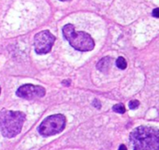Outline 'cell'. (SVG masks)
<instances>
[{
	"instance_id": "cell-1",
	"label": "cell",
	"mask_w": 159,
	"mask_h": 150,
	"mask_svg": "<svg viewBox=\"0 0 159 150\" xmlns=\"http://www.w3.org/2000/svg\"><path fill=\"white\" fill-rule=\"evenodd\" d=\"M133 150H159V129L138 127L130 134Z\"/></svg>"
},
{
	"instance_id": "cell-2",
	"label": "cell",
	"mask_w": 159,
	"mask_h": 150,
	"mask_svg": "<svg viewBox=\"0 0 159 150\" xmlns=\"http://www.w3.org/2000/svg\"><path fill=\"white\" fill-rule=\"evenodd\" d=\"M25 120V115L22 112H0V132L7 138L18 135Z\"/></svg>"
},
{
	"instance_id": "cell-3",
	"label": "cell",
	"mask_w": 159,
	"mask_h": 150,
	"mask_svg": "<svg viewBox=\"0 0 159 150\" xmlns=\"http://www.w3.org/2000/svg\"><path fill=\"white\" fill-rule=\"evenodd\" d=\"M63 35L69 44L78 51L88 52L92 51L95 47V41L88 33L84 31H76L75 26L71 24L64 26Z\"/></svg>"
},
{
	"instance_id": "cell-4",
	"label": "cell",
	"mask_w": 159,
	"mask_h": 150,
	"mask_svg": "<svg viewBox=\"0 0 159 150\" xmlns=\"http://www.w3.org/2000/svg\"><path fill=\"white\" fill-rule=\"evenodd\" d=\"M65 127L66 117L63 115H53L43 120L39 128V131L42 136H52L63 131Z\"/></svg>"
},
{
	"instance_id": "cell-5",
	"label": "cell",
	"mask_w": 159,
	"mask_h": 150,
	"mask_svg": "<svg viewBox=\"0 0 159 150\" xmlns=\"http://www.w3.org/2000/svg\"><path fill=\"white\" fill-rule=\"evenodd\" d=\"M54 41L55 37L49 30H43L36 34L34 38L36 53L39 54H45L50 53Z\"/></svg>"
},
{
	"instance_id": "cell-6",
	"label": "cell",
	"mask_w": 159,
	"mask_h": 150,
	"mask_svg": "<svg viewBox=\"0 0 159 150\" xmlns=\"http://www.w3.org/2000/svg\"><path fill=\"white\" fill-rule=\"evenodd\" d=\"M16 95L25 100H33L37 98H42L45 95V88L39 86L24 85L18 88Z\"/></svg>"
},
{
	"instance_id": "cell-7",
	"label": "cell",
	"mask_w": 159,
	"mask_h": 150,
	"mask_svg": "<svg viewBox=\"0 0 159 150\" xmlns=\"http://www.w3.org/2000/svg\"><path fill=\"white\" fill-rule=\"evenodd\" d=\"M111 63H112V60L110 56L103 57L101 60H99V62L97 65L98 69H99L100 71H102L104 73H107L109 71V69L111 68Z\"/></svg>"
},
{
	"instance_id": "cell-8",
	"label": "cell",
	"mask_w": 159,
	"mask_h": 150,
	"mask_svg": "<svg viewBox=\"0 0 159 150\" xmlns=\"http://www.w3.org/2000/svg\"><path fill=\"white\" fill-rule=\"evenodd\" d=\"M116 66H117L119 68H121V69H125V68L127 67L126 60H125L124 57H122V56L118 57L117 60H116Z\"/></svg>"
},
{
	"instance_id": "cell-9",
	"label": "cell",
	"mask_w": 159,
	"mask_h": 150,
	"mask_svg": "<svg viewBox=\"0 0 159 150\" xmlns=\"http://www.w3.org/2000/svg\"><path fill=\"white\" fill-rule=\"evenodd\" d=\"M113 111L115 113H118V114H124L125 112V105L124 104H116L113 106Z\"/></svg>"
},
{
	"instance_id": "cell-10",
	"label": "cell",
	"mask_w": 159,
	"mask_h": 150,
	"mask_svg": "<svg viewBox=\"0 0 159 150\" xmlns=\"http://www.w3.org/2000/svg\"><path fill=\"white\" fill-rule=\"evenodd\" d=\"M139 105V101H131L129 102V108L134 110V109H137Z\"/></svg>"
},
{
	"instance_id": "cell-11",
	"label": "cell",
	"mask_w": 159,
	"mask_h": 150,
	"mask_svg": "<svg viewBox=\"0 0 159 150\" xmlns=\"http://www.w3.org/2000/svg\"><path fill=\"white\" fill-rule=\"evenodd\" d=\"M152 16L155 17V18H159V8L154 9V10L152 11Z\"/></svg>"
},
{
	"instance_id": "cell-12",
	"label": "cell",
	"mask_w": 159,
	"mask_h": 150,
	"mask_svg": "<svg viewBox=\"0 0 159 150\" xmlns=\"http://www.w3.org/2000/svg\"><path fill=\"white\" fill-rule=\"evenodd\" d=\"M119 150H127V148H126V146L125 144H121L120 147H119Z\"/></svg>"
},
{
	"instance_id": "cell-13",
	"label": "cell",
	"mask_w": 159,
	"mask_h": 150,
	"mask_svg": "<svg viewBox=\"0 0 159 150\" xmlns=\"http://www.w3.org/2000/svg\"><path fill=\"white\" fill-rule=\"evenodd\" d=\"M63 84L66 85V86H69V85H70V81H64Z\"/></svg>"
},
{
	"instance_id": "cell-14",
	"label": "cell",
	"mask_w": 159,
	"mask_h": 150,
	"mask_svg": "<svg viewBox=\"0 0 159 150\" xmlns=\"http://www.w3.org/2000/svg\"><path fill=\"white\" fill-rule=\"evenodd\" d=\"M60 1H70V0H60Z\"/></svg>"
}]
</instances>
